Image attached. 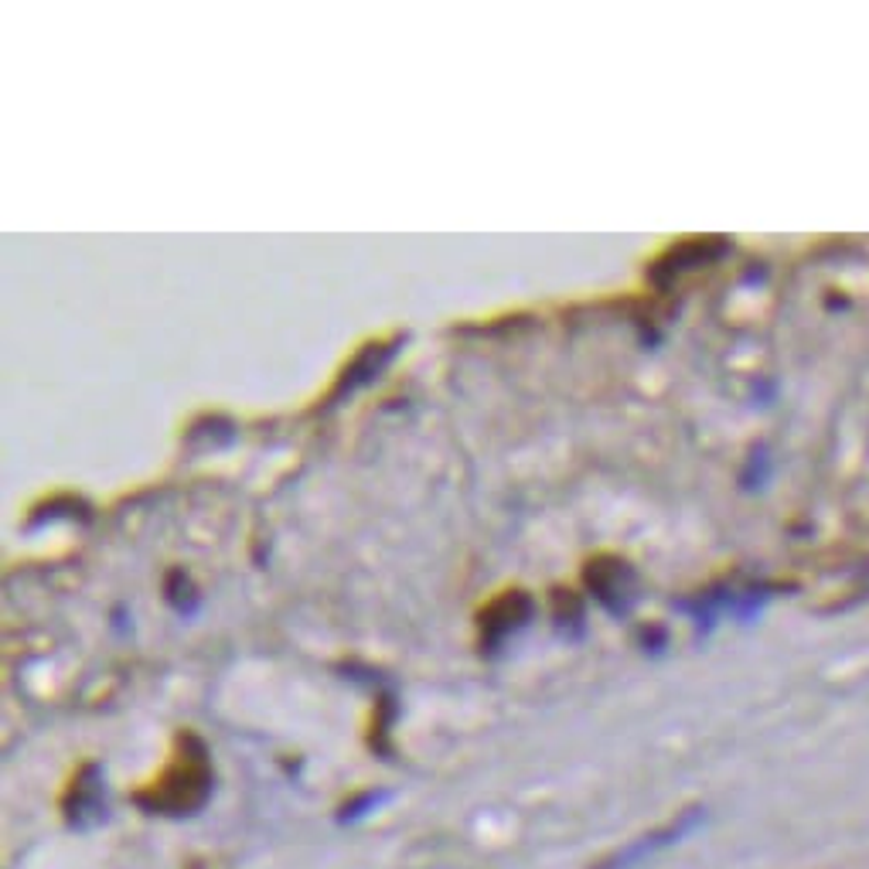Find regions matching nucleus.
<instances>
[{"instance_id":"obj_1","label":"nucleus","mask_w":869,"mask_h":869,"mask_svg":"<svg viewBox=\"0 0 869 869\" xmlns=\"http://www.w3.org/2000/svg\"><path fill=\"white\" fill-rule=\"evenodd\" d=\"M208 794V763L205 754H182L170 768L151 784V791L141 794V802L164 815H185L198 809Z\"/></svg>"},{"instance_id":"obj_2","label":"nucleus","mask_w":869,"mask_h":869,"mask_svg":"<svg viewBox=\"0 0 869 869\" xmlns=\"http://www.w3.org/2000/svg\"><path fill=\"white\" fill-rule=\"evenodd\" d=\"M695 822H700V812H685V815H679L675 822H669V825H662V828H654V832H648V836H641L638 843H631V846H624L620 853H614L607 862H604V869H631V862H641L645 856H654L658 849H669L672 843H679L685 832H692L695 828Z\"/></svg>"}]
</instances>
